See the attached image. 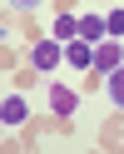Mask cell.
I'll use <instances>...</instances> for the list:
<instances>
[{
	"label": "cell",
	"mask_w": 124,
	"mask_h": 154,
	"mask_svg": "<svg viewBox=\"0 0 124 154\" xmlns=\"http://www.w3.org/2000/svg\"><path fill=\"white\" fill-rule=\"evenodd\" d=\"M119 40H104V45H94V70H104V75H114L119 70Z\"/></svg>",
	"instance_id": "6da1fadb"
},
{
	"label": "cell",
	"mask_w": 124,
	"mask_h": 154,
	"mask_svg": "<svg viewBox=\"0 0 124 154\" xmlns=\"http://www.w3.org/2000/svg\"><path fill=\"white\" fill-rule=\"evenodd\" d=\"M15 5H20V10H30V5H40V0H15Z\"/></svg>",
	"instance_id": "30bf717a"
},
{
	"label": "cell",
	"mask_w": 124,
	"mask_h": 154,
	"mask_svg": "<svg viewBox=\"0 0 124 154\" xmlns=\"http://www.w3.org/2000/svg\"><path fill=\"white\" fill-rule=\"evenodd\" d=\"M109 100H114V104H124V65L109 75Z\"/></svg>",
	"instance_id": "ba28073f"
},
{
	"label": "cell",
	"mask_w": 124,
	"mask_h": 154,
	"mask_svg": "<svg viewBox=\"0 0 124 154\" xmlns=\"http://www.w3.org/2000/svg\"><path fill=\"white\" fill-rule=\"evenodd\" d=\"M65 60H70L74 70H89V65H94V45H84V40H70V45H65Z\"/></svg>",
	"instance_id": "3957f363"
},
{
	"label": "cell",
	"mask_w": 124,
	"mask_h": 154,
	"mask_svg": "<svg viewBox=\"0 0 124 154\" xmlns=\"http://www.w3.org/2000/svg\"><path fill=\"white\" fill-rule=\"evenodd\" d=\"M0 119H5V124H20L25 119V100H20V94H10V100L0 104Z\"/></svg>",
	"instance_id": "5b68a950"
},
{
	"label": "cell",
	"mask_w": 124,
	"mask_h": 154,
	"mask_svg": "<svg viewBox=\"0 0 124 154\" xmlns=\"http://www.w3.org/2000/svg\"><path fill=\"white\" fill-rule=\"evenodd\" d=\"M50 109L55 114H74V94L70 90H50Z\"/></svg>",
	"instance_id": "8992f818"
},
{
	"label": "cell",
	"mask_w": 124,
	"mask_h": 154,
	"mask_svg": "<svg viewBox=\"0 0 124 154\" xmlns=\"http://www.w3.org/2000/svg\"><path fill=\"white\" fill-rule=\"evenodd\" d=\"M104 30H109V35H124V10H109V15H104Z\"/></svg>",
	"instance_id": "9c48e42d"
},
{
	"label": "cell",
	"mask_w": 124,
	"mask_h": 154,
	"mask_svg": "<svg viewBox=\"0 0 124 154\" xmlns=\"http://www.w3.org/2000/svg\"><path fill=\"white\" fill-rule=\"evenodd\" d=\"M99 35H109V30H104V15H84V20H80V40L94 45Z\"/></svg>",
	"instance_id": "277c9868"
},
{
	"label": "cell",
	"mask_w": 124,
	"mask_h": 154,
	"mask_svg": "<svg viewBox=\"0 0 124 154\" xmlns=\"http://www.w3.org/2000/svg\"><path fill=\"white\" fill-rule=\"evenodd\" d=\"M60 60H65V45H60V40H45V45H35V70H45V75H50Z\"/></svg>",
	"instance_id": "7a4b0ae2"
},
{
	"label": "cell",
	"mask_w": 124,
	"mask_h": 154,
	"mask_svg": "<svg viewBox=\"0 0 124 154\" xmlns=\"http://www.w3.org/2000/svg\"><path fill=\"white\" fill-rule=\"evenodd\" d=\"M74 35H80V20L74 15H60L55 20V40H74Z\"/></svg>",
	"instance_id": "52a82bcc"
}]
</instances>
